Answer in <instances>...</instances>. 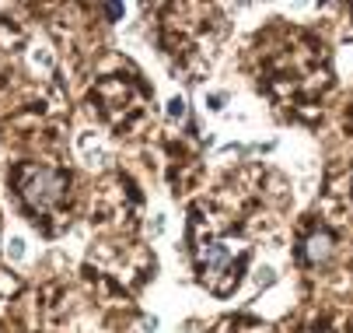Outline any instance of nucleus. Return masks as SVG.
Segmentation results:
<instances>
[{"instance_id":"39448f33","label":"nucleus","mask_w":353,"mask_h":333,"mask_svg":"<svg viewBox=\"0 0 353 333\" xmlns=\"http://www.w3.org/2000/svg\"><path fill=\"white\" fill-rule=\"evenodd\" d=\"M168 113H172V120H182V116H185V102H182V99H175Z\"/></svg>"},{"instance_id":"20e7f679","label":"nucleus","mask_w":353,"mask_h":333,"mask_svg":"<svg viewBox=\"0 0 353 333\" xmlns=\"http://www.w3.org/2000/svg\"><path fill=\"white\" fill-rule=\"evenodd\" d=\"M102 15H105L109 21H119V18H123V4H102Z\"/></svg>"},{"instance_id":"7ed1b4c3","label":"nucleus","mask_w":353,"mask_h":333,"mask_svg":"<svg viewBox=\"0 0 353 333\" xmlns=\"http://www.w3.org/2000/svg\"><path fill=\"white\" fill-rule=\"evenodd\" d=\"M228 260H231V249H228L224 242H210V246L203 249V270H207V274H217Z\"/></svg>"},{"instance_id":"f257e3e1","label":"nucleus","mask_w":353,"mask_h":333,"mask_svg":"<svg viewBox=\"0 0 353 333\" xmlns=\"http://www.w3.org/2000/svg\"><path fill=\"white\" fill-rule=\"evenodd\" d=\"M63 193H67V175L57 172V169H35V172L21 182L25 204H28V207H39V211L60 204Z\"/></svg>"},{"instance_id":"f03ea898","label":"nucleus","mask_w":353,"mask_h":333,"mask_svg":"<svg viewBox=\"0 0 353 333\" xmlns=\"http://www.w3.org/2000/svg\"><path fill=\"white\" fill-rule=\"evenodd\" d=\"M332 253H336V235L325 231V228L312 231L308 239H305V246H301V256H305L308 263H329Z\"/></svg>"}]
</instances>
